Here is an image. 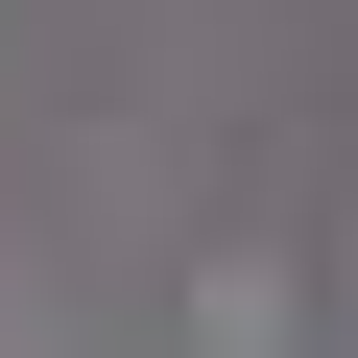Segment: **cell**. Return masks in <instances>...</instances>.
Instances as JSON below:
<instances>
[]
</instances>
